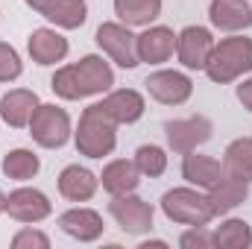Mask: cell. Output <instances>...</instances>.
Here are the masks:
<instances>
[{
  "mask_svg": "<svg viewBox=\"0 0 252 249\" xmlns=\"http://www.w3.org/2000/svg\"><path fill=\"white\" fill-rule=\"evenodd\" d=\"M47 21H53L62 30H76L85 24L88 18V6L85 0H44V6L38 9Z\"/></svg>",
  "mask_w": 252,
  "mask_h": 249,
  "instance_id": "obj_19",
  "label": "cell"
},
{
  "mask_svg": "<svg viewBox=\"0 0 252 249\" xmlns=\"http://www.w3.org/2000/svg\"><path fill=\"white\" fill-rule=\"evenodd\" d=\"M3 173L9 179H18V182H27L38 173V156L30 153V150H12L3 156Z\"/></svg>",
  "mask_w": 252,
  "mask_h": 249,
  "instance_id": "obj_26",
  "label": "cell"
},
{
  "mask_svg": "<svg viewBox=\"0 0 252 249\" xmlns=\"http://www.w3.org/2000/svg\"><path fill=\"white\" fill-rule=\"evenodd\" d=\"M6 211V196H3V190H0V214Z\"/></svg>",
  "mask_w": 252,
  "mask_h": 249,
  "instance_id": "obj_32",
  "label": "cell"
},
{
  "mask_svg": "<svg viewBox=\"0 0 252 249\" xmlns=\"http://www.w3.org/2000/svg\"><path fill=\"white\" fill-rule=\"evenodd\" d=\"M115 85V73L109 62H103L100 56H85L76 64H67L62 70H56L50 88L62 97V100H82L91 94H103Z\"/></svg>",
  "mask_w": 252,
  "mask_h": 249,
  "instance_id": "obj_1",
  "label": "cell"
},
{
  "mask_svg": "<svg viewBox=\"0 0 252 249\" xmlns=\"http://www.w3.org/2000/svg\"><path fill=\"white\" fill-rule=\"evenodd\" d=\"M115 121L112 115L103 109V103H94L82 112L79 118V129H76V150L88 158H103L112 156L118 135H115Z\"/></svg>",
  "mask_w": 252,
  "mask_h": 249,
  "instance_id": "obj_2",
  "label": "cell"
},
{
  "mask_svg": "<svg viewBox=\"0 0 252 249\" xmlns=\"http://www.w3.org/2000/svg\"><path fill=\"white\" fill-rule=\"evenodd\" d=\"M97 190V176L79 164H70L59 173V193L70 202H85Z\"/></svg>",
  "mask_w": 252,
  "mask_h": 249,
  "instance_id": "obj_17",
  "label": "cell"
},
{
  "mask_svg": "<svg viewBox=\"0 0 252 249\" xmlns=\"http://www.w3.org/2000/svg\"><path fill=\"white\" fill-rule=\"evenodd\" d=\"M115 12L126 27H144L161 15V0H115Z\"/></svg>",
  "mask_w": 252,
  "mask_h": 249,
  "instance_id": "obj_24",
  "label": "cell"
},
{
  "mask_svg": "<svg viewBox=\"0 0 252 249\" xmlns=\"http://www.w3.org/2000/svg\"><path fill=\"white\" fill-rule=\"evenodd\" d=\"M59 226H62L64 235L88 244V241H97L103 235V217L91 208H70L59 217Z\"/></svg>",
  "mask_w": 252,
  "mask_h": 249,
  "instance_id": "obj_15",
  "label": "cell"
},
{
  "mask_svg": "<svg viewBox=\"0 0 252 249\" xmlns=\"http://www.w3.org/2000/svg\"><path fill=\"white\" fill-rule=\"evenodd\" d=\"M109 211L118 220V226L129 235H144V232L153 229V205L144 202L141 196L121 193V196H115L109 202Z\"/></svg>",
  "mask_w": 252,
  "mask_h": 249,
  "instance_id": "obj_6",
  "label": "cell"
},
{
  "mask_svg": "<svg viewBox=\"0 0 252 249\" xmlns=\"http://www.w3.org/2000/svg\"><path fill=\"white\" fill-rule=\"evenodd\" d=\"M208 199H211V208H214V217L217 214H226L232 208H238L244 199H247V182L223 173L214 185L208 187Z\"/></svg>",
  "mask_w": 252,
  "mask_h": 249,
  "instance_id": "obj_18",
  "label": "cell"
},
{
  "mask_svg": "<svg viewBox=\"0 0 252 249\" xmlns=\"http://www.w3.org/2000/svg\"><path fill=\"white\" fill-rule=\"evenodd\" d=\"M161 211L167 214V220L182 223V226H205L214 217L211 199L190 190V187H173L161 196Z\"/></svg>",
  "mask_w": 252,
  "mask_h": 249,
  "instance_id": "obj_4",
  "label": "cell"
},
{
  "mask_svg": "<svg viewBox=\"0 0 252 249\" xmlns=\"http://www.w3.org/2000/svg\"><path fill=\"white\" fill-rule=\"evenodd\" d=\"M247 70H252V38H244V35H238V38H223V41L211 50V56H208V62H205L208 79H211V82H220V85L238 79V76L247 73Z\"/></svg>",
  "mask_w": 252,
  "mask_h": 249,
  "instance_id": "obj_3",
  "label": "cell"
},
{
  "mask_svg": "<svg viewBox=\"0 0 252 249\" xmlns=\"http://www.w3.org/2000/svg\"><path fill=\"white\" fill-rule=\"evenodd\" d=\"M176 47V35L167 27H153L144 35H138V59L150 64H161L173 56Z\"/></svg>",
  "mask_w": 252,
  "mask_h": 249,
  "instance_id": "obj_14",
  "label": "cell"
},
{
  "mask_svg": "<svg viewBox=\"0 0 252 249\" xmlns=\"http://www.w3.org/2000/svg\"><path fill=\"white\" fill-rule=\"evenodd\" d=\"M238 100L244 103V109L252 112V79H247L244 85H238Z\"/></svg>",
  "mask_w": 252,
  "mask_h": 249,
  "instance_id": "obj_31",
  "label": "cell"
},
{
  "mask_svg": "<svg viewBox=\"0 0 252 249\" xmlns=\"http://www.w3.org/2000/svg\"><path fill=\"white\" fill-rule=\"evenodd\" d=\"M208 18L223 32L247 30V27H252V6L247 0H211Z\"/></svg>",
  "mask_w": 252,
  "mask_h": 249,
  "instance_id": "obj_12",
  "label": "cell"
},
{
  "mask_svg": "<svg viewBox=\"0 0 252 249\" xmlns=\"http://www.w3.org/2000/svg\"><path fill=\"white\" fill-rule=\"evenodd\" d=\"M35 109H38V97H35V91H27V88H15V91L3 94V100H0V118L15 129L30 126Z\"/></svg>",
  "mask_w": 252,
  "mask_h": 249,
  "instance_id": "obj_13",
  "label": "cell"
},
{
  "mask_svg": "<svg viewBox=\"0 0 252 249\" xmlns=\"http://www.w3.org/2000/svg\"><path fill=\"white\" fill-rule=\"evenodd\" d=\"M32 62L38 64H56L67 56V38H62L56 30H35L27 41Z\"/></svg>",
  "mask_w": 252,
  "mask_h": 249,
  "instance_id": "obj_16",
  "label": "cell"
},
{
  "mask_svg": "<svg viewBox=\"0 0 252 249\" xmlns=\"http://www.w3.org/2000/svg\"><path fill=\"white\" fill-rule=\"evenodd\" d=\"M164 132H167V144H170V150L173 153H190V150H196L199 144H205L208 138H211V121H205V118H188V121H170V124L164 126Z\"/></svg>",
  "mask_w": 252,
  "mask_h": 249,
  "instance_id": "obj_10",
  "label": "cell"
},
{
  "mask_svg": "<svg viewBox=\"0 0 252 249\" xmlns=\"http://www.w3.org/2000/svg\"><path fill=\"white\" fill-rule=\"evenodd\" d=\"M147 91L153 100L164 103V106H182L193 91V82H190L185 73L179 70H158V73H150L147 76Z\"/></svg>",
  "mask_w": 252,
  "mask_h": 249,
  "instance_id": "obj_8",
  "label": "cell"
},
{
  "mask_svg": "<svg viewBox=\"0 0 252 249\" xmlns=\"http://www.w3.org/2000/svg\"><path fill=\"white\" fill-rule=\"evenodd\" d=\"M182 176L188 179L190 185L208 190V187L223 176V167H220V161H214L208 156H196L190 150V153H185V161H182Z\"/></svg>",
  "mask_w": 252,
  "mask_h": 249,
  "instance_id": "obj_22",
  "label": "cell"
},
{
  "mask_svg": "<svg viewBox=\"0 0 252 249\" xmlns=\"http://www.w3.org/2000/svg\"><path fill=\"white\" fill-rule=\"evenodd\" d=\"M97 44L112 56V62L121 67H135L138 59V35H132L124 24H100L97 30Z\"/></svg>",
  "mask_w": 252,
  "mask_h": 249,
  "instance_id": "obj_7",
  "label": "cell"
},
{
  "mask_svg": "<svg viewBox=\"0 0 252 249\" xmlns=\"http://www.w3.org/2000/svg\"><path fill=\"white\" fill-rule=\"evenodd\" d=\"M135 167H138L141 176L156 179V176H161V173L167 170V156H164L161 147H153V144L138 147V153H135Z\"/></svg>",
  "mask_w": 252,
  "mask_h": 249,
  "instance_id": "obj_27",
  "label": "cell"
},
{
  "mask_svg": "<svg viewBox=\"0 0 252 249\" xmlns=\"http://www.w3.org/2000/svg\"><path fill=\"white\" fill-rule=\"evenodd\" d=\"M214 50V38L205 27H185L176 35V53L179 62L190 70H205V62Z\"/></svg>",
  "mask_w": 252,
  "mask_h": 249,
  "instance_id": "obj_9",
  "label": "cell"
},
{
  "mask_svg": "<svg viewBox=\"0 0 252 249\" xmlns=\"http://www.w3.org/2000/svg\"><path fill=\"white\" fill-rule=\"evenodd\" d=\"M223 173H229L241 182H252V138H238L226 147Z\"/></svg>",
  "mask_w": 252,
  "mask_h": 249,
  "instance_id": "obj_23",
  "label": "cell"
},
{
  "mask_svg": "<svg viewBox=\"0 0 252 249\" xmlns=\"http://www.w3.org/2000/svg\"><path fill=\"white\" fill-rule=\"evenodd\" d=\"M214 247L220 249H247L252 247V229L247 220H226L214 232Z\"/></svg>",
  "mask_w": 252,
  "mask_h": 249,
  "instance_id": "obj_25",
  "label": "cell"
},
{
  "mask_svg": "<svg viewBox=\"0 0 252 249\" xmlns=\"http://www.w3.org/2000/svg\"><path fill=\"white\" fill-rule=\"evenodd\" d=\"M6 211L18 223H38V220L50 217V199L35 187H21L6 196Z\"/></svg>",
  "mask_w": 252,
  "mask_h": 249,
  "instance_id": "obj_11",
  "label": "cell"
},
{
  "mask_svg": "<svg viewBox=\"0 0 252 249\" xmlns=\"http://www.w3.org/2000/svg\"><path fill=\"white\" fill-rule=\"evenodd\" d=\"M138 176H141V173H138L135 161L118 158V161L106 164V170H103L100 182H103V187H106L112 196H121V193H132V190L138 187V182H141Z\"/></svg>",
  "mask_w": 252,
  "mask_h": 249,
  "instance_id": "obj_21",
  "label": "cell"
},
{
  "mask_svg": "<svg viewBox=\"0 0 252 249\" xmlns=\"http://www.w3.org/2000/svg\"><path fill=\"white\" fill-rule=\"evenodd\" d=\"M21 76V56L15 53V47L0 41V82H12Z\"/></svg>",
  "mask_w": 252,
  "mask_h": 249,
  "instance_id": "obj_28",
  "label": "cell"
},
{
  "mask_svg": "<svg viewBox=\"0 0 252 249\" xmlns=\"http://www.w3.org/2000/svg\"><path fill=\"white\" fill-rule=\"evenodd\" d=\"M103 109L112 115L115 124H135L141 115H144V97L132 88L124 91H112L106 100H103Z\"/></svg>",
  "mask_w": 252,
  "mask_h": 249,
  "instance_id": "obj_20",
  "label": "cell"
},
{
  "mask_svg": "<svg viewBox=\"0 0 252 249\" xmlns=\"http://www.w3.org/2000/svg\"><path fill=\"white\" fill-rule=\"evenodd\" d=\"M12 247L15 249H47L50 247V238L41 235V232H32V229H24L12 238Z\"/></svg>",
  "mask_w": 252,
  "mask_h": 249,
  "instance_id": "obj_30",
  "label": "cell"
},
{
  "mask_svg": "<svg viewBox=\"0 0 252 249\" xmlns=\"http://www.w3.org/2000/svg\"><path fill=\"white\" fill-rule=\"evenodd\" d=\"M179 247L182 249H208V247H214V235H208L202 226H190V232H185L179 238Z\"/></svg>",
  "mask_w": 252,
  "mask_h": 249,
  "instance_id": "obj_29",
  "label": "cell"
},
{
  "mask_svg": "<svg viewBox=\"0 0 252 249\" xmlns=\"http://www.w3.org/2000/svg\"><path fill=\"white\" fill-rule=\"evenodd\" d=\"M30 135L35 144L47 150H59L70 138V118L59 106H38L32 121H30Z\"/></svg>",
  "mask_w": 252,
  "mask_h": 249,
  "instance_id": "obj_5",
  "label": "cell"
}]
</instances>
